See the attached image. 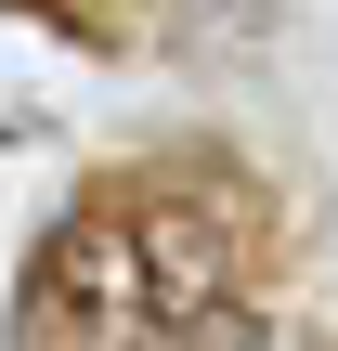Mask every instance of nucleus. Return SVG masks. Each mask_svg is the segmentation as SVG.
<instances>
[{
  "label": "nucleus",
  "instance_id": "obj_1",
  "mask_svg": "<svg viewBox=\"0 0 338 351\" xmlns=\"http://www.w3.org/2000/svg\"><path fill=\"white\" fill-rule=\"evenodd\" d=\"M39 313L65 339H143L156 274H143V208H65L39 247Z\"/></svg>",
  "mask_w": 338,
  "mask_h": 351
}]
</instances>
